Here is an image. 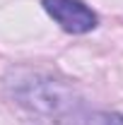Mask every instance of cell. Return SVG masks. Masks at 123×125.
Here are the masks:
<instances>
[{"instance_id": "6da1fadb", "label": "cell", "mask_w": 123, "mask_h": 125, "mask_svg": "<svg viewBox=\"0 0 123 125\" xmlns=\"http://www.w3.org/2000/svg\"><path fill=\"white\" fill-rule=\"evenodd\" d=\"M46 15L68 34H87L99 24V17L82 0H41Z\"/></svg>"}, {"instance_id": "7a4b0ae2", "label": "cell", "mask_w": 123, "mask_h": 125, "mask_svg": "<svg viewBox=\"0 0 123 125\" xmlns=\"http://www.w3.org/2000/svg\"><path fill=\"white\" fill-rule=\"evenodd\" d=\"M89 125H123V115H118V113H97Z\"/></svg>"}]
</instances>
